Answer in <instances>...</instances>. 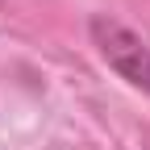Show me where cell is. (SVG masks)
<instances>
[{
    "instance_id": "1",
    "label": "cell",
    "mask_w": 150,
    "mask_h": 150,
    "mask_svg": "<svg viewBox=\"0 0 150 150\" xmlns=\"http://www.w3.org/2000/svg\"><path fill=\"white\" fill-rule=\"evenodd\" d=\"M92 38H96L104 63L117 75H125L134 88L150 92V46L134 29H125L121 21H112V17H96V21H92Z\"/></svg>"
}]
</instances>
